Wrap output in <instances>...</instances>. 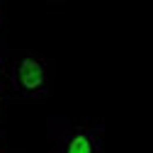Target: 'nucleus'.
Returning a JSON list of instances; mask_svg holds the SVG:
<instances>
[{
  "label": "nucleus",
  "instance_id": "obj_3",
  "mask_svg": "<svg viewBox=\"0 0 153 153\" xmlns=\"http://www.w3.org/2000/svg\"><path fill=\"white\" fill-rule=\"evenodd\" d=\"M10 90V61L5 49L0 46V95H7Z\"/></svg>",
  "mask_w": 153,
  "mask_h": 153
},
{
  "label": "nucleus",
  "instance_id": "obj_2",
  "mask_svg": "<svg viewBox=\"0 0 153 153\" xmlns=\"http://www.w3.org/2000/svg\"><path fill=\"white\" fill-rule=\"evenodd\" d=\"M105 124H56L53 153H105L102 151Z\"/></svg>",
  "mask_w": 153,
  "mask_h": 153
},
{
  "label": "nucleus",
  "instance_id": "obj_7",
  "mask_svg": "<svg viewBox=\"0 0 153 153\" xmlns=\"http://www.w3.org/2000/svg\"><path fill=\"white\" fill-rule=\"evenodd\" d=\"M12 153H22V151H12Z\"/></svg>",
  "mask_w": 153,
  "mask_h": 153
},
{
  "label": "nucleus",
  "instance_id": "obj_5",
  "mask_svg": "<svg viewBox=\"0 0 153 153\" xmlns=\"http://www.w3.org/2000/svg\"><path fill=\"white\" fill-rule=\"evenodd\" d=\"M0 153H12L10 148H7V143H5V139L0 136Z\"/></svg>",
  "mask_w": 153,
  "mask_h": 153
},
{
  "label": "nucleus",
  "instance_id": "obj_1",
  "mask_svg": "<svg viewBox=\"0 0 153 153\" xmlns=\"http://www.w3.org/2000/svg\"><path fill=\"white\" fill-rule=\"evenodd\" d=\"M53 88L51 63L36 51H20L10 61V90L22 102L46 100Z\"/></svg>",
  "mask_w": 153,
  "mask_h": 153
},
{
  "label": "nucleus",
  "instance_id": "obj_6",
  "mask_svg": "<svg viewBox=\"0 0 153 153\" xmlns=\"http://www.w3.org/2000/svg\"><path fill=\"white\" fill-rule=\"evenodd\" d=\"M3 20L5 17H3V3H0V32H3Z\"/></svg>",
  "mask_w": 153,
  "mask_h": 153
},
{
  "label": "nucleus",
  "instance_id": "obj_4",
  "mask_svg": "<svg viewBox=\"0 0 153 153\" xmlns=\"http://www.w3.org/2000/svg\"><path fill=\"white\" fill-rule=\"evenodd\" d=\"M5 109H7V95H0V122L5 117Z\"/></svg>",
  "mask_w": 153,
  "mask_h": 153
}]
</instances>
